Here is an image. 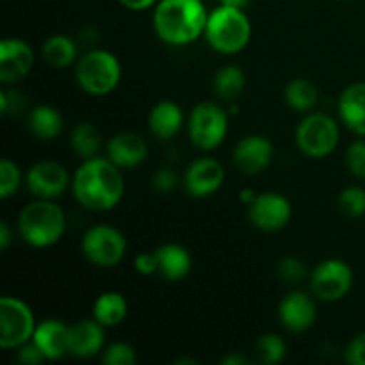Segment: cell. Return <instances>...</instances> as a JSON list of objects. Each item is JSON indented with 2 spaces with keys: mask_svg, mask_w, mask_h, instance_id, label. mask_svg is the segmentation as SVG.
<instances>
[{
  "mask_svg": "<svg viewBox=\"0 0 365 365\" xmlns=\"http://www.w3.org/2000/svg\"><path fill=\"white\" fill-rule=\"evenodd\" d=\"M120 168L109 159H86L73 178V195L81 205L91 210H109L123 196Z\"/></svg>",
  "mask_w": 365,
  "mask_h": 365,
  "instance_id": "obj_1",
  "label": "cell"
},
{
  "mask_svg": "<svg viewBox=\"0 0 365 365\" xmlns=\"http://www.w3.org/2000/svg\"><path fill=\"white\" fill-rule=\"evenodd\" d=\"M202 0H160L153 14V25L163 41L170 45H187L195 41L207 25Z\"/></svg>",
  "mask_w": 365,
  "mask_h": 365,
  "instance_id": "obj_2",
  "label": "cell"
},
{
  "mask_svg": "<svg viewBox=\"0 0 365 365\" xmlns=\"http://www.w3.org/2000/svg\"><path fill=\"white\" fill-rule=\"evenodd\" d=\"M24 241L36 248H46L59 241L66 228V217L52 200H38L25 207L18 220Z\"/></svg>",
  "mask_w": 365,
  "mask_h": 365,
  "instance_id": "obj_3",
  "label": "cell"
},
{
  "mask_svg": "<svg viewBox=\"0 0 365 365\" xmlns=\"http://www.w3.org/2000/svg\"><path fill=\"white\" fill-rule=\"evenodd\" d=\"M205 36L210 46L217 52L235 53L248 45L252 25L242 9L220 6L207 18Z\"/></svg>",
  "mask_w": 365,
  "mask_h": 365,
  "instance_id": "obj_4",
  "label": "cell"
},
{
  "mask_svg": "<svg viewBox=\"0 0 365 365\" xmlns=\"http://www.w3.org/2000/svg\"><path fill=\"white\" fill-rule=\"evenodd\" d=\"M75 75L86 93L107 95L120 82L121 68L113 53L106 50H93L78 61Z\"/></svg>",
  "mask_w": 365,
  "mask_h": 365,
  "instance_id": "obj_5",
  "label": "cell"
},
{
  "mask_svg": "<svg viewBox=\"0 0 365 365\" xmlns=\"http://www.w3.org/2000/svg\"><path fill=\"white\" fill-rule=\"evenodd\" d=\"M296 143L305 155L321 159L330 155L339 143V127L324 114H310L296 130Z\"/></svg>",
  "mask_w": 365,
  "mask_h": 365,
  "instance_id": "obj_6",
  "label": "cell"
},
{
  "mask_svg": "<svg viewBox=\"0 0 365 365\" xmlns=\"http://www.w3.org/2000/svg\"><path fill=\"white\" fill-rule=\"evenodd\" d=\"M36 323L31 309L16 298L0 299V346L20 348L34 335Z\"/></svg>",
  "mask_w": 365,
  "mask_h": 365,
  "instance_id": "obj_7",
  "label": "cell"
},
{
  "mask_svg": "<svg viewBox=\"0 0 365 365\" xmlns=\"http://www.w3.org/2000/svg\"><path fill=\"white\" fill-rule=\"evenodd\" d=\"M227 114L220 106L203 102L192 109L189 116V138L202 150H212L221 145L227 135Z\"/></svg>",
  "mask_w": 365,
  "mask_h": 365,
  "instance_id": "obj_8",
  "label": "cell"
},
{
  "mask_svg": "<svg viewBox=\"0 0 365 365\" xmlns=\"http://www.w3.org/2000/svg\"><path fill=\"white\" fill-rule=\"evenodd\" d=\"M127 242L125 237L113 227H100L91 228L86 232L82 239V252L88 257L89 262L100 267L116 266L125 255Z\"/></svg>",
  "mask_w": 365,
  "mask_h": 365,
  "instance_id": "obj_9",
  "label": "cell"
},
{
  "mask_svg": "<svg viewBox=\"0 0 365 365\" xmlns=\"http://www.w3.org/2000/svg\"><path fill=\"white\" fill-rule=\"evenodd\" d=\"M351 285V267L342 260H324L314 269L312 291L323 302H337V299L344 298Z\"/></svg>",
  "mask_w": 365,
  "mask_h": 365,
  "instance_id": "obj_10",
  "label": "cell"
},
{
  "mask_svg": "<svg viewBox=\"0 0 365 365\" xmlns=\"http://www.w3.org/2000/svg\"><path fill=\"white\" fill-rule=\"evenodd\" d=\"M68 171L63 164L53 160H41L27 173V187L38 200H53L68 187Z\"/></svg>",
  "mask_w": 365,
  "mask_h": 365,
  "instance_id": "obj_11",
  "label": "cell"
},
{
  "mask_svg": "<svg viewBox=\"0 0 365 365\" xmlns=\"http://www.w3.org/2000/svg\"><path fill=\"white\" fill-rule=\"evenodd\" d=\"M291 203L277 192H264L250 203V220L257 228L274 232L284 228L291 220Z\"/></svg>",
  "mask_w": 365,
  "mask_h": 365,
  "instance_id": "obj_12",
  "label": "cell"
},
{
  "mask_svg": "<svg viewBox=\"0 0 365 365\" xmlns=\"http://www.w3.org/2000/svg\"><path fill=\"white\" fill-rule=\"evenodd\" d=\"M34 56L31 46L21 39H4L0 43V81L11 82L21 81L31 71Z\"/></svg>",
  "mask_w": 365,
  "mask_h": 365,
  "instance_id": "obj_13",
  "label": "cell"
},
{
  "mask_svg": "<svg viewBox=\"0 0 365 365\" xmlns=\"http://www.w3.org/2000/svg\"><path fill=\"white\" fill-rule=\"evenodd\" d=\"M225 178L223 166L210 157L196 159L185 171V187L189 195L196 198H203L221 187Z\"/></svg>",
  "mask_w": 365,
  "mask_h": 365,
  "instance_id": "obj_14",
  "label": "cell"
},
{
  "mask_svg": "<svg viewBox=\"0 0 365 365\" xmlns=\"http://www.w3.org/2000/svg\"><path fill=\"white\" fill-rule=\"evenodd\" d=\"M273 159V145L262 135H248L234 150V164L246 175H255L266 170Z\"/></svg>",
  "mask_w": 365,
  "mask_h": 365,
  "instance_id": "obj_15",
  "label": "cell"
},
{
  "mask_svg": "<svg viewBox=\"0 0 365 365\" xmlns=\"http://www.w3.org/2000/svg\"><path fill=\"white\" fill-rule=\"evenodd\" d=\"M32 342L41 349L45 359H63L70 353V328L56 319L43 321L36 327Z\"/></svg>",
  "mask_w": 365,
  "mask_h": 365,
  "instance_id": "obj_16",
  "label": "cell"
},
{
  "mask_svg": "<svg viewBox=\"0 0 365 365\" xmlns=\"http://www.w3.org/2000/svg\"><path fill=\"white\" fill-rule=\"evenodd\" d=\"M146 157V143L134 132H121L107 143V159L118 168H135Z\"/></svg>",
  "mask_w": 365,
  "mask_h": 365,
  "instance_id": "obj_17",
  "label": "cell"
},
{
  "mask_svg": "<svg viewBox=\"0 0 365 365\" xmlns=\"http://www.w3.org/2000/svg\"><path fill=\"white\" fill-rule=\"evenodd\" d=\"M316 319V305L305 292H291L280 305V321L291 331H303Z\"/></svg>",
  "mask_w": 365,
  "mask_h": 365,
  "instance_id": "obj_18",
  "label": "cell"
},
{
  "mask_svg": "<svg viewBox=\"0 0 365 365\" xmlns=\"http://www.w3.org/2000/svg\"><path fill=\"white\" fill-rule=\"evenodd\" d=\"M339 113L349 130L365 135V82L346 88L339 102Z\"/></svg>",
  "mask_w": 365,
  "mask_h": 365,
  "instance_id": "obj_19",
  "label": "cell"
},
{
  "mask_svg": "<svg viewBox=\"0 0 365 365\" xmlns=\"http://www.w3.org/2000/svg\"><path fill=\"white\" fill-rule=\"evenodd\" d=\"M103 346V327L98 321H78L70 327V353L75 356H93Z\"/></svg>",
  "mask_w": 365,
  "mask_h": 365,
  "instance_id": "obj_20",
  "label": "cell"
},
{
  "mask_svg": "<svg viewBox=\"0 0 365 365\" xmlns=\"http://www.w3.org/2000/svg\"><path fill=\"white\" fill-rule=\"evenodd\" d=\"M148 123L152 134L166 141L178 134L184 123V114L175 102H160L150 113Z\"/></svg>",
  "mask_w": 365,
  "mask_h": 365,
  "instance_id": "obj_21",
  "label": "cell"
},
{
  "mask_svg": "<svg viewBox=\"0 0 365 365\" xmlns=\"http://www.w3.org/2000/svg\"><path fill=\"white\" fill-rule=\"evenodd\" d=\"M159 260V273L166 280H180L191 269V257L187 250L178 245H164L155 252Z\"/></svg>",
  "mask_w": 365,
  "mask_h": 365,
  "instance_id": "obj_22",
  "label": "cell"
},
{
  "mask_svg": "<svg viewBox=\"0 0 365 365\" xmlns=\"http://www.w3.org/2000/svg\"><path fill=\"white\" fill-rule=\"evenodd\" d=\"M29 128L39 139H53L63 130V116L50 106H38L29 114Z\"/></svg>",
  "mask_w": 365,
  "mask_h": 365,
  "instance_id": "obj_23",
  "label": "cell"
},
{
  "mask_svg": "<svg viewBox=\"0 0 365 365\" xmlns=\"http://www.w3.org/2000/svg\"><path fill=\"white\" fill-rule=\"evenodd\" d=\"M93 314L102 327H116L127 316V302L118 292H106L95 302Z\"/></svg>",
  "mask_w": 365,
  "mask_h": 365,
  "instance_id": "obj_24",
  "label": "cell"
},
{
  "mask_svg": "<svg viewBox=\"0 0 365 365\" xmlns=\"http://www.w3.org/2000/svg\"><path fill=\"white\" fill-rule=\"evenodd\" d=\"M77 46L68 36H52L43 45V57L53 68H66L73 63Z\"/></svg>",
  "mask_w": 365,
  "mask_h": 365,
  "instance_id": "obj_25",
  "label": "cell"
},
{
  "mask_svg": "<svg viewBox=\"0 0 365 365\" xmlns=\"http://www.w3.org/2000/svg\"><path fill=\"white\" fill-rule=\"evenodd\" d=\"M71 148L84 159H93L102 148V135L93 123H78L71 132Z\"/></svg>",
  "mask_w": 365,
  "mask_h": 365,
  "instance_id": "obj_26",
  "label": "cell"
},
{
  "mask_svg": "<svg viewBox=\"0 0 365 365\" xmlns=\"http://www.w3.org/2000/svg\"><path fill=\"white\" fill-rule=\"evenodd\" d=\"M245 89V73L237 66H225L214 77V91L227 102L237 98Z\"/></svg>",
  "mask_w": 365,
  "mask_h": 365,
  "instance_id": "obj_27",
  "label": "cell"
},
{
  "mask_svg": "<svg viewBox=\"0 0 365 365\" xmlns=\"http://www.w3.org/2000/svg\"><path fill=\"white\" fill-rule=\"evenodd\" d=\"M285 100L296 110L312 109L317 102V88L307 78H294L285 88Z\"/></svg>",
  "mask_w": 365,
  "mask_h": 365,
  "instance_id": "obj_28",
  "label": "cell"
},
{
  "mask_svg": "<svg viewBox=\"0 0 365 365\" xmlns=\"http://www.w3.org/2000/svg\"><path fill=\"white\" fill-rule=\"evenodd\" d=\"M257 356L262 364H278L285 356V342L278 335H264L257 341Z\"/></svg>",
  "mask_w": 365,
  "mask_h": 365,
  "instance_id": "obj_29",
  "label": "cell"
},
{
  "mask_svg": "<svg viewBox=\"0 0 365 365\" xmlns=\"http://www.w3.org/2000/svg\"><path fill=\"white\" fill-rule=\"evenodd\" d=\"M339 207L342 212L351 217H360L365 214V189L362 187H348L339 196Z\"/></svg>",
  "mask_w": 365,
  "mask_h": 365,
  "instance_id": "obj_30",
  "label": "cell"
},
{
  "mask_svg": "<svg viewBox=\"0 0 365 365\" xmlns=\"http://www.w3.org/2000/svg\"><path fill=\"white\" fill-rule=\"evenodd\" d=\"M20 170L11 160H0V196L9 198L20 185Z\"/></svg>",
  "mask_w": 365,
  "mask_h": 365,
  "instance_id": "obj_31",
  "label": "cell"
},
{
  "mask_svg": "<svg viewBox=\"0 0 365 365\" xmlns=\"http://www.w3.org/2000/svg\"><path fill=\"white\" fill-rule=\"evenodd\" d=\"M135 362H138L135 351L123 342L109 346V349L103 355V364L107 365H134Z\"/></svg>",
  "mask_w": 365,
  "mask_h": 365,
  "instance_id": "obj_32",
  "label": "cell"
},
{
  "mask_svg": "<svg viewBox=\"0 0 365 365\" xmlns=\"http://www.w3.org/2000/svg\"><path fill=\"white\" fill-rule=\"evenodd\" d=\"M278 274H280L282 280L289 282V284H296V282H302L305 278L307 269L302 260L294 259V257H287V259L278 264Z\"/></svg>",
  "mask_w": 365,
  "mask_h": 365,
  "instance_id": "obj_33",
  "label": "cell"
},
{
  "mask_svg": "<svg viewBox=\"0 0 365 365\" xmlns=\"http://www.w3.org/2000/svg\"><path fill=\"white\" fill-rule=\"evenodd\" d=\"M346 163L355 177L365 178V141H356L349 146Z\"/></svg>",
  "mask_w": 365,
  "mask_h": 365,
  "instance_id": "obj_34",
  "label": "cell"
},
{
  "mask_svg": "<svg viewBox=\"0 0 365 365\" xmlns=\"http://www.w3.org/2000/svg\"><path fill=\"white\" fill-rule=\"evenodd\" d=\"M346 360L351 365H365V331L349 342L346 349Z\"/></svg>",
  "mask_w": 365,
  "mask_h": 365,
  "instance_id": "obj_35",
  "label": "cell"
},
{
  "mask_svg": "<svg viewBox=\"0 0 365 365\" xmlns=\"http://www.w3.org/2000/svg\"><path fill=\"white\" fill-rule=\"evenodd\" d=\"M177 182H178L177 175H175L171 170H168V168H163V170H159L155 175H153V187L160 192L173 191V189L177 187Z\"/></svg>",
  "mask_w": 365,
  "mask_h": 365,
  "instance_id": "obj_36",
  "label": "cell"
},
{
  "mask_svg": "<svg viewBox=\"0 0 365 365\" xmlns=\"http://www.w3.org/2000/svg\"><path fill=\"white\" fill-rule=\"evenodd\" d=\"M18 360L25 365H38L45 360V355H43L41 349H39L34 342H25V344L20 346Z\"/></svg>",
  "mask_w": 365,
  "mask_h": 365,
  "instance_id": "obj_37",
  "label": "cell"
},
{
  "mask_svg": "<svg viewBox=\"0 0 365 365\" xmlns=\"http://www.w3.org/2000/svg\"><path fill=\"white\" fill-rule=\"evenodd\" d=\"M0 103H2V113L4 114H14L24 107L25 100L20 93L16 91H6L0 95Z\"/></svg>",
  "mask_w": 365,
  "mask_h": 365,
  "instance_id": "obj_38",
  "label": "cell"
},
{
  "mask_svg": "<svg viewBox=\"0 0 365 365\" xmlns=\"http://www.w3.org/2000/svg\"><path fill=\"white\" fill-rule=\"evenodd\" d=\"M135 271L141 274H153L159 271V260H157L155 253H141L135 257Z\"/></svg>",
  "mask_w": 365,
  "mask_h": 365,
  "instance_id": "obj_39",
  "label": "cell"
},
{
  "mask_svg": "<svg viewBox=\"0 0 365 365\" xmlns=\"http://www.w3.org/2000/svg\"><path fill=\"white\" fill-rule=\"evenodd\" d=\"M120 2L123 4L125 7H128V9L139 11V9H146V7L153 6L157 0H120Z\"/></svg>",
  "mask_w": 365,
  "mask_h": 365,
  "instance_id": "obj_40",
  "label": "cell"
},
{
  "mask_svg": "<svg viewBox=\"0 0 365 365\" xmlns=\"http://www.w3.org/2000/svg\"><path fill=\"white\" fill-rule=\"evenodd\" d=\"M11 242V230L7 223H0V250H7Z\"/></svg>",
  "mask_w": 365,
  "mask_h": 365,
  "instance_id": "obj_41",
  "label": "cell"
},
{
  "mask_svg": "<svg viewBox=\"0 0 365 365\" xmlns=\"http://www.w3.org/2000/svg\"><path fill=\"white\" fill-rule=\"evenodd\" d=\"M223 364L225 365H241V364H248V360L245 359V356H241V355H228L227 359L223 360Z\"/></svg>",
  "mask_w": 365,
  "mask_h": 365,
  "instance_id": "obj_42",
  "label": "cell"
},
{
  "mask_svg": "<svg viewBox=\"0 0 365 365\" xmlns=\"http://www.w3.org/2000/svg\"><path fill=\"white\" fill-rule=\"evenodd\" d=\"M221 6H228V7H237V9H242V7L248 6L250 0H220Z\"/></svg>",
  "mask_w": 365,
  "mask_h": 365,
  "instance_id": "obj_43",
  "label": "cell"
},
{
  "mask_svg": "<svg viewBox=\"0 0 365 365\" xmlns=\"http://www.w3.org/2000/svg\"><path fill=\"white\" fill-rule=\"evenodd\" d=\"M257 198V195H253L252 191H250V189H246V191H242L241 192V200L242 202H246V203H252L253 200Z\"/></svg>",
  "mask_w": 365,
  "mask_h": 365,
  "instance_id": "obj_44",
  "label": "cell"
}]
</instances>
